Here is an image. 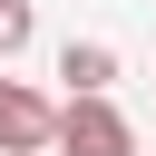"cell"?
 I'll return each mask as SVG.
<instances>
[{
    "label": "cell",
    "mask_w": 156,
    "mask_h": 156,
    "mask_svg": "<svg viewBox=\"0 0 156 156\" xmlns=\"http://www.w3.org/2000/svg\"><path fill=\"white\" fill-rule=\"evenodd\" d=\"M58 156H136V127L117 117L107 88H78V98L58 107Z\"/></svg>",
    "instance_id": "cell-1"
},
{
    "label": "cell",
    "mask_w": 156,
    "mask_h": 156,
    "mask_svg": "<svg viewBox=\"0 0 156 156\" xmlns=\"http://www.w3.org/2000/svg\"><path fill=\"white\" fill-rule=\"evenodd\" d=\"M39 146H58V107L29 78H10V58H0V156H39Z\"/></svg>",
    "instance_id": "cell-2"
},
{
    "label": "cell",
    "mask_w": 156,
    "mask_h": 156,
    "mask_svg": "<svg viewBox=\"0 0 156 156\" xmlns=\"http://www.w3.org/2000/svg\"><path fill=\"white\" fill-rule=\"evenodd\" d=\"M58 78H68V98H78V88H107V78H117V49H107V39H68V49H58Z\"/></svg>",
    "instance_id": "cell-3"
},
{
    "label": "cell",
    "mask_w": 156,
    "mask_h": 156,
    "mask_svg": "<svg viewBox=\"0 0 156 156\" xmlns=\"http://www.w3.org/2000/svg\"><path fill=\"white\" fill-rule=\"evenodd\" d=\"M29 29H39V10H29V0H0V58H20Z\"/></svg>",
    "instance_id": "cell-4"
},
{
    "label": "cell",
    "mask_w": 156,
    "mask_h": 156,
    "mask_svg": "<svg viewBox=\"0 0 156 156\" xmlns=\"http://www.w3.org/2000/svg\"><path fill=\"white\" fill-rule=\"evenodd\" d=\"M39 156H49V146H39Z\"/></svg>",
    "instance_id": "cell-5"
}]
</instances>
